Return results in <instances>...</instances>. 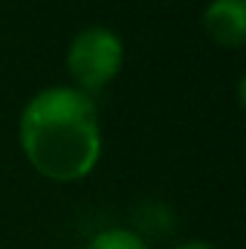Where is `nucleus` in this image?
<instances>
[{
  "instance_id": "f257e3e1",
  "label": "nucleus",
  "mask_w": 246,
  "mask_h": 249,
  "mask_svg": "<svg viewBox=\"0 0 246 249\" xmlns=\"http://www.w3.org/2000/svg\"><path fill=\"white\" fill-rule=\"evenodd\" d=\"M18 139L26 162L53 183H78L102 160V124L93 96L72 84L35 93L20 110Z\"/></svg>"
},
{
  "instance_id": "f03ea898",
  "label": "nucleus",
  "mask_w": 246,
  "mask_h": 249,
  "mask_svg": "<svg viewBox=\"0 0 246 249\" xmlns=\"http://www.w3.org/2000/svg\"><path fill=\"white\" fill-rule=\"evenodd\" d=\"M124 67V41L110 26H84L67 47V72L72 87L93 96L105 90Z\"/></svg>"
},
{
  "instance_id": "7ed1b4c3",
  "label": "nucleus",
  "mask_w": 246,
  "mask_h": 249,
  "mask_svg": "<svg viewBox=\"0 0 246 249\" xmlns=\"http://www.w3.org/2000/svg\"><path fill=\"white\" fill-rule=\"evenodd\" d=\"M200 23L217 47L241 50L246 44V0H209Z\"/></svg>"
},
{
  "instance_id": "20e7f679",
  "label": "nucleus",
  "mask_w": 246,
  "mask_h": 249,
  "mask_svg": "<svg viewBox=\"0 0 246 249\" xmlns=\"http://www.w3.org/2000/svg\"><path fill=\"white\" fill-rule=\"evenodd\" d=\"M84 249H148L145 238L133 229H124V226H110V229H102L96 232Z\"/></svg>"
},
{
  "instance_id": "39448f33",
  "label": "nucleus",
  "mask_w": 246,
  "mask_h": 249,
  "mask_svg": "<svg viewBox=\"0 0 246 249\" xmlns=\"http://www.w3.org/2000/svg\"><path fill=\"white\" fill-rule=\"evenodd\" d=\"M174 249H214L209 241H183V244H177Z\"/></svg>"
}]
</instances>
